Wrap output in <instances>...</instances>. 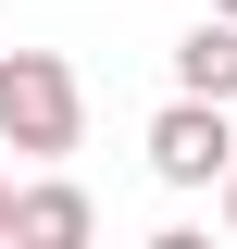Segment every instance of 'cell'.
Returning <instances> with one entry per match:
<instances>
[{"label":"cell","mask_w":237,"mask_h":249,"mask_svg":"<svg viewBox=\"0 0 237 249\" xmlns=\"http://www.w3.org/2000/svg\"><path fill=\"white\" fill-rule=\"evenodd\" d=\"M212 13H237V0H212Z\"/></svg>","instance_id":"52a82bcc"},{"label":"cell","mask_w":237,"mask_h":249,"mask_svg":"<svg viewBox=\"0 0 237 249\" xmlns=\"http://www.w3.org/2000/svg\"><path fill=\"white\" fill-rule=\"evenodd\" d=\"M225 237H237V162H225Z\"/></svg>","instance_id":"5b68a950"},{"label":"cell","mask_w":237,"mask_h":249,"mask_svg":"<svg viewBox=\"0 0 237 249\" xmlns=\"http://www.w3.org/2000/svg\"><path fill=\"white\" fill-rule=\"evenodd\" d=\"M88 137V88L62 50H0V150L13 162H62Z\"/></svg>","instance_id":"6da1fadb"},{"label":"cell","mask_w":237,"mask_h":249,"mask_svg":"<svg viewBox=\"0 0 237 249\" xmlns=\"http://www.w3.org/2000/svg\"><path fill=\"white\" fill-rule=\"evenodd\" d=\"M150 175L162 187H225V162H237V124H225V100H200V88H175L162 112H150Z\"/></svg>","instance_id":"7a4b0ae2"},{"label":"cell","mask_w":237,"mask_h":249,"mask_svg":"<svg viewBox=\"0 0 237 249\" xmlns=\"http://www.w3.org/2000/svg\"><path fill=\"white\" fill-rule=\"evenodd\" d=\"M175 88L237 100V13H200V25H187V50H175Z\"/></svg>","instance_id":"277c9868"},{"label":"cell","mask_w":237,"mask_h":249,"mask_svg":"<svg viewBox=\"0 0 237 249\" xmlns=\"http://www.w3.org/2000/svg\"><path fill=\"white\" fill-rule=\"evenodd\" d=\"M0 237H13V175H0Z\"/></svg>","instance_id":"8992f818"},{"label":"cell","mask_w":237,"mask_h":249,"mask_svg":"<svg viewBox=\"0 0 237 249\" xmlns=\"http://www.w3.org/2000/svg\"><path fill=\"white\" fill-rule=\"evenodd\" d=\"M75 237H100V199L88 187H13V249H75Z\"/></svg>","instance_id":"3957f363"}]
</instances>
